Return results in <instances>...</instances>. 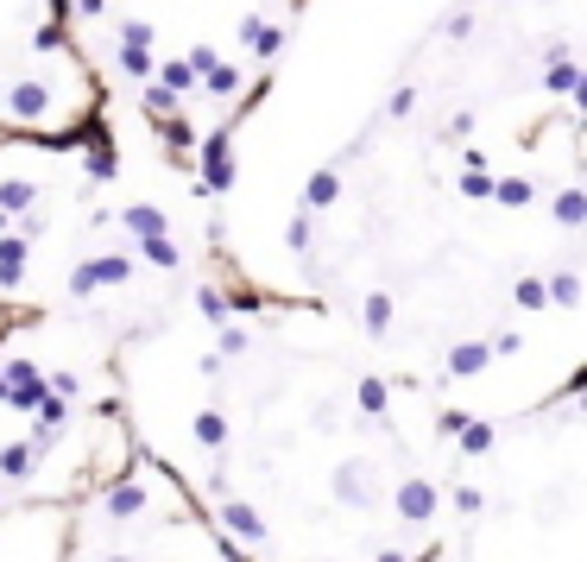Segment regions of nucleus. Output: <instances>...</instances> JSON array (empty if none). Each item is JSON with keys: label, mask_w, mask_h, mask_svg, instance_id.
<instances>
[{"label": "nucleus", "mask_w": 587, "mask_h": 562, "mask_svg": "<svg viewBox=\"0 0 587 562\" xmlns=\"http://www.w3.org/2000/svg\"><path fill=\"white\" fill-rule=\"evenodd\" d=\"M120 228H127L133 240H165V209H158V203H127V209H120Z\"/></svg>", "instance_id": "3"}, {"label": "nucleus", "mask_w": 587, "mask_h": 562, "mask_svg": "<svg viewBox=\"0 0 587 562\" xmlns=\"http://www.w3.org/2000/svg\"><path fill=\"white\" fill-rule=\"evenodd\" d=\"M360 316H367V329H373V335H386V329H392V297H386V291H373L367 304H360Z\"/></svg>", "instance_id": "10"}, {"label": "nucleus", "mask_w": 587, "mask_h": 562, "mask_svg": "<svg viewBox=\"0 0 587 562\" xmlns=\"http://www.w3.org/2000/svg\"><path fill=\"white\" fill-rule=\"evenodd\" d=\"M335 196H341V171L329 165V171H316V177H310V190H303V209L316 215V209H329Z\"/></svg>", "instance_id": "7"}, {"label": "nucleus", "mask_w": 587, "mask_h": 562, "mask_svg": "<svg viewBox=\"0 0 587 562\" xmlns=\"http://www.w3.org/2000/svg\"><path fill=\"white\" fill-rule=\"evenodd\" d=\"M581 215H587V196L569 184V190L556 196V222H562V228H581Z\"/></svg>", "instance_id": "11"}, {"label": "nucleus", "mask_w": 587, "mask_h": 562, "mask_svg": "<svg viewBox=\"0 0 587 562\" xmlns=\"http://www.w3.org/2000/svg\"><path fill=\"white\" fill-rule=\"evenodd\" d=\"M556 95H581V70H575V57H550V76H543Z\"/></svg>", "instance_id": "8"}, {"label": "nucleus", "mask_w": 587, "mask_h": 562, "mask_svg": "<svg viewBox=\"0 0 587 562\" xmlns=\"http://www.w3.org/2000/svg\"><path fill=\"white\" fill-rule=\"evenodd\" d=\"M202 83H209V95H240V70H234V64H215Z\"/></svg>", "instance_id": "14"}, {"label": "nucleus", "mask_w": 587, "mask_h": 562, "mask_svg": "<svg viewBox=\"0 0 587 562\" xmlns=\"http://www.w3.org/2000/svg\"><path fill=\"white\" fill-rule=\"evenodd\" d=\"M310 234H316V215H310V209H297V222L285 228V247L303 253V247H310Z\"/></svg>", "instance_id": "13"}, {"label": "nucleus", "mask_w": 587, "mask_h": 562, "mask_svg": "<svg viewBox=\"0 0 587 562\" xmlns=\"http://www.w3.org/2000/svg\"><path fill=\"white\" fill-rule=\"evenodd\" d=\"M26 259H32V240L0 234V285H19V278H26Z\"/></svg>", "instance_id": "5"}, {"label": "nucleus", "mask_w": 587, "mask_h": 562, "mask_svg": "<svg viewBox=\"0 0 587 562\" xmlns=\"http://www.w3.org/2000/svg\"><path fill=\"white\" fill-rule=\"evenodd\" d=\"M411 108H417V89H398V95H392V108H386V114H411Z\"/></svg>", "instance_id": "19"}, {"label": "nucleus", "mask_w": 587, "mask_h": 562, "mask_svg": "<svg viewBox=\"0 0 587 562\" xmlns=\"http://www.w3.org/2000/svg\"><path fill=\"white\" fill-rule=\"evenodd\" d=\"M493 196H499L505 209H524V203H531L537 190H531V177H505V184H493Z\"/></svg>", "instance_id": "12"}, {"label": "nucleus", "mask_w": 587, "mask_h": 562, "mask_svg": "<svg viewBox=\"0 0 587 562\" xmlns=\"http://www.w3.org/2000/svg\"><path fill=\"white\" fill-rule=\"evenodd\" d=\"M360 411H386V379H360Z\"/></svg>", "instance_id": "17"}, {"label": "nucleus", "mask_w": 587, "mask_h": 562, "mask_svg": "<svg viewBox=\"0 0 587 562\" xmlns=\"http://www.w3.org/2000/svg\"><path fill=\"white\" fill-rule=\"evenodd\" d=\"M133 272H139V266H133L127 253H101V259H83V266L70 272V291L89 297V291H101V285H127Z\"/></svg>", "instance_id": "1"}, {"label": "nucleus", "mask_w": 587, "mask_h": 562, "mask_svg": "<svg viewBox=\"0 0 587 562\" xmlns=\"http://www.w3.org/2000/svg\"><path fill=\"white\" fill-rule=\"evenodd\" d=\"M7 108H13V120H45L51 95H45V83H13L7 89Z\"/></svg>", "instance_id": "4"}, {"label": "nucleus", "mask_w": 587, "mask_h": 562, "mask_svg": "<svg viewBox=\"0 0 587 562\" xmlns=\"http://www.w3.org/2000/svg\"><path fill=\"white\" fill-rule=\"evenodd\" d=\"M487 360H493L487 341H461V348L449 354V379H474L480 367H487Z\"/></svg>", "instance_id": "6"}, {"label": "nucleus", "mask_w": 587, "mask_h": 562, "mask_svg": "<svg viewBox=\"0 0 587 562\" xmlns=\"http://www.w3.org/2000/svg\"><path fill=\"white\" fill-rule=\"evenodd\" d=\"M120 70H127V76H133V83H146V76H152L158 64H152V57H146V51H133V45H120Z\"/></svg>", "instance_id": "15"}, {"label": "nucleus", "mask_w": 587, "mask_h": 562, "mask_svg": "<svg viewBox=\"0 0 587 562\" xmlns=\"http://www.w3.org/2000/svg\"><path fill=\"white\" fill-rule=\"evenodd\" d=\"M139 253H146L152 266H184V253H177L171 240H139Z\"/></svg>", "instance_id": "16"}, {"label": "nucleus", "mask_w": 587, "mask_h": 562, "mask_svg": "<svg viewBox=\"0 0 587 562\" xmlns=\"http://www.w3.org/2000/svg\"><path fill=\"white\" fill-rule=\"evenodd\" d=\"M518 304H524V310H543V304H550V291H543V278H518Z\"/></svg>", "instance_id": "18"}, {"label": "nucleus", "mask_w": 587, "mask_h": 562, "mask_svg": "<svg viewBox=\"0 0 587 562\" xmlns=\"http://www.w3.org/2000/svg\"><path fill=\"white\" fill-rule=\"evenodd\" d=\"M196 190H234V127H221L202 152V184Z\"/></svg>", "instance_id": "2"}, {"label": "nucleus", "mask_w": 587, "mask_h": 562, "mask_svg": "<svg viewBox=\"0 0 587 562\" xmlns=\"http://www.w3.org/2000/svg\"><path fill=\"white\" fill-rule=\"evenodd\" d=\"M543 291H550V304H562V310H575V304H581V278H575V272L543 278Z\"/></svg>", "instance_id": "9"}]
</instances>
